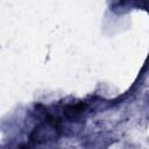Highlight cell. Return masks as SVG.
<instances>
[{
    "label": "cell",
    "mask_w": 149,
    "mask_h": 149,
    "mask_svg": "<svg viewBox=\"0 0 149 149\" xmlns=\"http://www.w3.org/2000/svg\"><path fill=\"white\" fill-rule=\"evenodd\" d=\"M83 109V106L81 105H76V106H68L66 109H65V114L69 116V118H73L76 116L78 113H80Z\"/></svg>",
    "instance_id": "cell-1"
}]
</instances>
